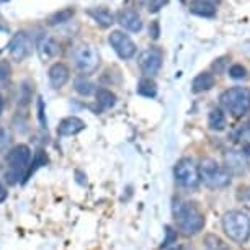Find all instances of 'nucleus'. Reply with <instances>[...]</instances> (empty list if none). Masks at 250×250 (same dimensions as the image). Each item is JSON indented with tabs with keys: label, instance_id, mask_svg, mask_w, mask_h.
I'll return each mask as SVG.
<instances>
[{
	"label": "nucleus",
	"instance_id": "nucleus-1",
	"mask_svg": "<svg viewBox=\"0 0 250 250\" xmlns=\"http://www.w3.org/2000/svg\"><path fill=\"white\" fill-rule=\"evenodd\" d=\"M172 213L177 229L183 235H195L205 228V214L196 206V203L175 200Z\"/></svg>",
	"mask_w": 250,
	"mask_h": 250
},
{
	"label": "nucleus",
	"instance_id": "nucleus-2",
	"mask_svg": "<svg viewBox=\"0 0 250 250\" xmlns=\"http://www.w3.org/2000/svg\"><path fill=\"white\" fill-rule=\"evenodd\" d=\"M31 162V149L26 144H18L15 147H12L7 154V172L5 178L8 183L15 185L25 178L26 180V172Z\"/></svg>",
	"mask_w": 250,
	"mask_h": 250
},
{
	"label": "nucleus",
	"instance_id": "nucleus-3",
	"mask_svg": "<svg viewBox=\"0 0 250 250\" xmlns=\"http://www.w3.org/2000/svg\"><path fill=\"white\" fill-rule=\"evenodd\" d=\"M198 173H200V180L208 188H213V190H216V188H224L232 182V173L224 165H221L211 157L201 159L200 167H198Z\"/></svg>",
	"mask_w": 250,
	"mask_h": 250
},
{
	"label": "nucleus",
	"instance_id": "nucleus-4",
	"mask_svg": "<svg viewBox=\"0 0 250 250\" xmlns=\"http://www.w3.org/2000/svg\"><path fill=\"white\" fill-rule=\"evenodd\" d=\"M223 229L230 240L244 244L250 237V218L242 211H229L223 218Z\"/></svg>",
	"mask_w": 250,
	"mask_h": 250
},
{
	"label": "nucleus",
	"instance_id": "nucleus-5",
	"mask_svg": "<svg viewBox=\"0 0 250 250\" xmlns=\"http://www.w3.org/2000/svg\"><path fill=\"white\" fill-rule=\"evenodd\" d=\"M221 105L230 115L239 118L250 111V88L247 87H232L221 95Z\"/></svg>",
	"mask_w": 250,
	"mask_h": 250
},
{
	"label": "nucleus",
	"instance_id": "nucleus-6",
	"mask_svg": "<svg viewBox=\"0 0 250 250\" xmlns=\"http://www.w3.org/2000/svg\"><path fill=\"white\" fill-rule=\"evenodd\" d=\"M173 177L175 182L183 188H196L200 183V173L198 167L191 159H180L173 167Z\"/></svg>",
	"mask_w": 250,
	"mask_h": 250
},
{
	"label": "nucleus",
	"instance_id": "nucleus-7",
	"mask_svg": "<svg viewBox=\"0 0 250 250\" xmlns=\"http://www.w3.org/2000/svg\"><path fill=\"white\" fill-rule=\"evenodd\" d=\"M74 62L77 69L83 74L95 72L98 64H100V56L97 49L90 44H80L74 51Z\"/></svg>",
	"mask_w": 250,
	"mask_h": 250
},
{
	"label": "nucleus",
	"instance_id": "nucleus-8",
	"mask_svg": "<svg viewBox=\"0 0 250 250\" xmlns=\"http://www.w3.org/2000/svg\"><path fill=\"white\" fill-rule=\"evenodd\" d=\"M108 41H110L111 48L116 51V54L120 56L121 59H131L136 54V44L131 41L129 36L125 35V33L113 31L110 38H108Z\"/></svg>",
	"mask_w": 250,
	"mask_h": 250
},
{
	"label": "nucleus",
	"instance_id": "nucleus-9",
	"mask_svg": "<svg viewBox=\"0 0 250 250\" xmlns=\"http://www.w3.org/2000/svg\"><path fill=\"white\" fill-rule=\"evenodd\" d=\"M31 40L28 38L26 33H17L13 36V40L8 44V53H10V58L17 62H21L23 59H26L31 53Z\"/></svg>",
	"mask_w": 250,
	"mask_h": 250
},
{
	"label": "nucleus",
	"instance_id": "nucleus-10",
	"mask_svg": "<svg viewBox=\"0 0 250 250\" xmlns=\"http://www.w3.org/2000/svg\"><path fill=\"white\" fill-rule=\"evenodd\" d=\"M139 67L146 75L157 74L160 67H162V51L157 48L146 49L144 53L139 56Z\"/></svg>",
	"mask_w": 250,
	"mask_h": 250
},
{
	"label": "nucleus",
	"instance_id": "nucleus-11",
	"mask_svg": "<svg viewBox=\"0 0 250 250\" xmlns=\"http://www.w3.org/2000/svg\"><path fill=\"white\" fill-rule=\"evenodd\" d=\"M224 159H226V168H228L232 175H244V173L249 170L247 159H245V155L242 152L229 150V152L224 155Z\"/></svg>",
	"mask_w": 250,
	"mask_h": 250
},
{
	"label": "nucleus",
	"instance_id": "nucleus-12",
	"mask_svg": "<svg viewBox=\"0 0 250 250\" xmlns=\"http://www.w3.org/2000/svg\"><path fill=\"white\" fill-rule=\"evenodd\" d=\"M118 23H120L123 28H126V30H129V31H134V33L143 30V20H141L139 13L134 10H129V8H125V10H121L118 13Z\"/></svg>",
	"mask_w": 250,
	"mask_h": 250
},
{
	"label": "nucleus",
	"instance_id": "nucleus-13",
	"mask_svg": "<svg viewBox=\"0 0 250 250\" xmlns=\"http://www.w3.org/2000/svg\"><path fill=\"white\" fill-rule=\"evenodd\" d=\"M49 82L54 88H62L70 77L69 67L62 62H56L49 67Z\"/></svg>",
	"mask_w": 250,
	"mask_h": 250
},
{
	"label": "nucleus",
	"instance_id": "nucleus-14",
	"mask_svg": "<svg viewBox=\"0 0 250 250\" xmlns=\"http://www.w3.org/2000/svg\"><path fill=\"white\" fill-rule=\"evenodd\" d=\"M85 129V123H83L80 118L77 116H69V118H64L62 121L59 123L58 126V134L65 138V136H75L79 134L80 131Z\"/></svg>",
	"mask_w": 250,
	"mask_h": 250
},
{
	"label": "nucleus",
	"instance_id": "nucleus-15",
	"mask_svg": "<svg viewBox=\"0 0 250 250\" xmlns=\"http://www.w3.org/2000/svg\"><path fill=\"white\" fill-rule=\"evenodd\" d=\"M190 12L198 17L211 18L216 15V5L213 3V0H191Z\"/></svg>",
	"mask_w": 250,
	"mask_h": 250
},
{
	"label": "nucleus",
	"instance_id": "nucleus-16",
	"mask_svg": "<svg viewBox=\"0 0 250 250\" xmlns=\"http://www.w3.org/2000/svg\"><path fill=\"white\" fill-rule=\"evenodd\" d=\"M214 75L209 74V72H201L198 74L195 80H193V85H191V90L195 93H201V92H206L209 90L211 87H214Z\"/></svg>",
	"mask_w": 250,
	"mask_h": 250
},
{
	"label": "nucleus",
	"instance_id": "nucleus-17",
	"mask_svg": "<svg viewBox=\"0 0 250 250\" xmlns=\"http://www.w3.org/2000/svg\"><path fill=\"white\" fill-rule=\"evenodd\" d=\"M38 51H40L41 59L46 61V59H51V58H54V56H58L59 44L56 43L53 38H44V40L38 44Z\"/></svg>",
	"mask_w": 250,
	"mask_h": 250
},
{
	"label": "nucleus",
	"instance_id": "nucleus-18",
	"mask_svg": "<svg viewBox=\"0 0 250 250\" xmlns=\"http://www.w3.org/2000/svg\"><path fill=\"white\" fill-rule=\"evenodd\" d=\"M95 97H97L98 106H100L102 110H108V108L115 106V103H116V95L111 90H108V88H98L95 92Z\"/></svg>",
	"mask_w": 250,
	"mask_h": 250
},
{
	"label": "nucleus",
	"instance_id": "nucleus-19",
	"mask_svg": "<svg viewBox=\"0 0 250 250\" xmlns=\"http://www.w3.org/2000/svg\"><path fill=\"white\" fill-rule=\"evenodd\" d=\"M208 125L213 131H223L226 128V115L221 108H213L208 116Z\"/></svg>",
	"mask_w": 250,
	"mask_h": 250
},
{
	"label": "nucleus",
	"instance_id": "nucleus-20",
	"mask_svg": "<svg viewBox=\"0 0 250 250\" xmlns=\"http://www.w3.org/2000/svg\"><path fill=\"white\" fill-rule=\"evenodd\" d=\"M90 15L95 18L97 20V23L100 26H103V28H106V26H110L113 21H115V17H113V13L108 10V8H93V10H90L88 12Z\"/></svg>",
	"mask_w": 250,
	"mask_h": 250
},
{
	"label": "nucleus",
	"instance_id": "nucleus-21",
	"mask_svg": "<svg viewBox=\"0 0 250 250\" xmlns=\"http://www.w3.org/2000/svg\"><path fill=\"white\" fill-rule=\"evenodd\" d=\"M138 93H139V95H143V97L152 98V97L157 95V85H155L154 80L143 79L139 82V85H138Z\"/></svg>",
	"mask_w": 250,
	"mask_h": 250
},
{
	"label": "nucleus",
	"instance_id": "nucleus-22",
	"mask_svg": "<svg viewBox=\"0 0 250 250\" xmlns=\"http://www.w3.org/2000/svg\"><path fill=\"white\" fill-rule=\"evenodd\" d=\"M48 162V155L44 154V150H36L35 155H33V162H30V167H28V172H26V178L35 173L38 168L43 167Z\"/></svg>",
	"mask_w": 250,
	"mask_h": 250
},
{
	"label": "nucleus",
	"instance_id": "nucleus-23",
	"mask_svg": "<svg viewBox=\"0 0 250 250\" xmlns=\"http://www.w3.org/2000/svg\"><path fill=\"white\" fill-rule=\"evenodd\" d=\"M75 92L80 93L82 97H88L95 92V87H93V83L90 82V80L80 77V79L75 80Z\"/></svg>",
	"mask_w": 250,
	"mask_h": 250
},
{
	"label": "nucleus",
	"instance_id": "nucleus-24",
	"mask_svg": "<svg viewBox=\"0 0 250 250\" xmlns=\"http://www.w3.org/2000/svg\"><path fill=\"white\" fill-rule=\"evenodd\" d=\"M72 17H74V10H72V8H65V10L56 13V15L51 18V25H58V23L69 21Z\"/></svg>",
	"mask_w": 250,
	"mask_h": 250
},
{
	"label": "nucleus",
	"instance_id": "nucleus-25",
	"mask_svg": "<svg viewBox=\"0 0 250 250\" xmlns=\"http://www.w3.org/2000/svg\"><path fill=\"white\" fill-rule=\"evenodd\" d=\"M10 65L5 61H2L0 62V88H3L8 83V80H10Z\"/></svg>",
	"mask_w": 250,
	"mask_h": 250
},
{
	"label": "nucleus",
	"instance_id": "nucleus-26",
	"mask_svg": "<svg viewBox=\"0 0 250 250\" xmlns=\"http://www.w3.org/2000/svg\"><path fill=\"white\" fill-rule=\"evenodd\" d=\"M229 77L235 79V80L245 79L247 77V70H245V67H242L240 64H234L232 67L229 69Z\"/></svg>",
	"mask_w": 250,
	"mask_h": 250
},
{
	"label": "nucleus",
	"instance_id": "nucleus-27",
	"mask_svg": "<svg viewBox=\"0 0 250 250\" xmlns=\"http://www.w3.org/2000/svg\"><path fill=\"white\" fill-rule=\"evenodd\" d=\"M31 100V90H30V85L25 82L21 85V92H20V97H18V103H20L21 106H26L28 103Z\"/></svg>",
	"mask_w": 250,
	"mask_h": 250
},
{
	"label": "nucleus",
	"instance_id": "nucleus-28",
	"mask_svg": "<svg viewBox=\"0 0 250 250\" xmlns=\"http://www.w3.org/2000/svg\"><path fill=\"white\" fill-rule=\"evenodd\" d=\"M10 141H12L10 133H8L5 128H0V152H3V150L8 147Z\"/></svg>",
	"mask_w": 250,
	"mask_h": 250
},
{
	"label": "nucleus",
	"instance_id": "nucleus-29",
	"mask_svg": "<svg viewBox=\"0 0 250 250\" xmlns=\"http://www.w3.org/2000/svg\"><path fill=\"white\" fill-rule=\"evenodd\" d=\"M38 120H40L41 128H48V121H46V115H44L43 98H38Z\"/></svg>",
	"mask_w": 250,
	"mask_h": 250
},
{
	"label": "nucleus",
	"instance_id": "nucleus-30",
	"mask_svg": "<svg viewBox=\"0 0 250 250\" xmlns=\"http://www.w3.org/2000/svg\"><path fill=\"white\" fill-rule=\"evenodd\" d=\"M167 2L168 0H149V12H152V13L159 12Z\"/></svg>",
	"mask_w": 250,
	"mask_h": 250
},
{
	"label": "nucleus",
	"instance_id": "nucleus-31",
	"mask_svg": "<svg viewBox=\"0 0 250 250\" xmlns=\"http://www.w3.org/2000/svg\"><path fill=\"white\" fill-rule=\"evenodd\" d=\"M218 245H219V240H218V237H216L214 244H211L209 235H208V237H206V249H205V250H218Z\"/></svg>",
	"mask_w": 250,
	"mask_h": 250
},
{
	"label": "nucleus",
	"instance_id": "nucleus-32",
	"mask_svg": "<svg viewBox=\"0 0 250 250\" xmlns=\"http://www.w3.org/2000/svg\"><path fill=\"white\" fill-rule=\"evenodd\" d=\"M150 33H152V38L155 40V38H159V23L154 21L152 23V30H150Z\"/></svg>",
	"mask_w": 250,
	"mask_h": 250
},
{
	"label": "nucleus",
	"instance_id": "nucleus-33",
	"mask_svg": "<svg viewBox=\"0 0 250 250\" xmlns=\"http://www.w3.org/2000/svg\"><path fill=\"white\" fill-rule=\"evenodd\" d=\"M5 198H7V190H5V187L0 183V203L5 200Z\"/></svg>",
	"mask_w": 250,
	"mask_h": 250
},
{
	"label": "nucleus",
	"instance_id": "nucleus-34",
	"mask_svg": "<svg viewBox=\"0 0 250 250\" xmlns=\"http://www.w3.org/2000/svg\"><path fill=\"white\" fill-rule=\"evenodd\" d=\"M242 154L245 155V157H250V144H244V147H242Z\"/></svg>",
	"mask_w": 250,
	"mask_h": 250
},
{
	"label": "nucleus",
	"instance_id": "nucleus-35",
	"mask_svg": "<svg viewBox=\"0 0 250 250\" xmlns=\"http://www.w3.org/2000/svg\"><path fill=\"white\" fill-rule=\"evenodd\" d=\"M3 106H5V100H3V97L0 95V116H2V113H3Z\"/></svg>",
	"mask_w": 250,
	"mask_h": 250
},
{
	"label": "nucleus",
	"instance_id": "nucleus-36",
	"mask_svg": "<svg viewBox=\"0 0 250 250\" xmlns=\"http://www.w3.org/2000/svg\"><path fill=\"white\" fill-rule=\"evenodd\" d=\"M247 200L250 201V187L247 188Z\"/></svg>",
	"mask_w": 250,
	"mask_h": 250
},
{
	"label": "nucleus",
	"instance_id": "nucleus-37",
	"mask_svg": "<svg viewBox=\"0 0 250 250\" xmlns=\"http://www.w3.org/2000/svg\"><path fill=\"white\" fill-rule=\"evenodd\" d=\"M0 167H2V160H0Z\"/></svg>",
	"mask_w": 250,
	"mask_h": 250
}]
</instances>
